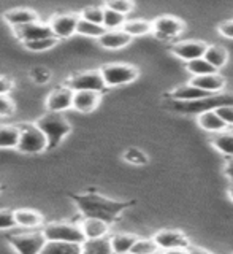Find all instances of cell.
Wrapping results in <instances>:
<instances>
[{
  "instance_id": "21",
  "label": "cell",
  "mask_w": 233,
  "mask_h": 254,
  "mask_svg": "<svg viewBox=\"0 0 233 254\" xmlns=\"http://www.w3.org/2000/svg\"><path fill=\"white\" fill-rule=\"evenodd\" d=\"M197 124L202 127L203 130L211 132V133H219L227 130V124L219 118V115L216 113L214 110L211 111H205V113L197 116Z\"/></svg>"
},
{
  "instance_id": "4",
  "label": "cell",
  "mask_w": 233,
  "mask_h": 254,
  "mask_svg": "<svg viewBox=\"0 0 233 254\" xmlns=\"http://www.w3.org/2000/svg\"><path fill=\"white\" fill-rule=\"evenodd\" d=\"M42 230L48 242H70L81 245L86 242L81 226L75 222H50Z\"/></svg>"
},
{
  "instance_id": "7",
  "label": "cell",
  "mask_w": 233,
  "mask_h": 254,
  "mask_svg": "<svg viewBox=\"0 0 233 254\" xmlns=\"http://www.w3.org/2000/svg\"><path fill=\"white\" fill-rule=\"evenodd\" d=\"M8 242L18 254H40L48 240L43 230H30V232L10 235Z\"/></svg>"
},
{
  "instance_id": "38",
  "label": "cell",
  "mask_w": 233,
  "mask_h": 254,
  "mask_svg": "<svg viewBox=\"0 0 233 254\" xmlns=\"http://www.w3.org/2000/svg\"><path fill=\"white\" fill-rule=\"evenodd\" d=\"M16 226L14 211L11 210H0V230H8Z\"/></svg>"
},
{
  "instance_id": "24",
  "label": "cell",
  "mask_w": 233,
  "mask_h": 254,
  "mask_svg": "<svg viewBox=\"0 0 233 254\" xmlns=\"http://www.w3.org/2000/svg\"><path fill=\"white\" fill-rule=\"evenodd\" d=\"M21 138V127L0 124V148H18Z\"/></svg>"
},
{
  "instance_id": "6",
  "label": "cell",
  "mask_w": 233,
  "mask_h": 254,
  "mask_svg": "<svg viewBox=\"0 0 233 254\" xmlns=\"http://www.w3.org/2000/svg\"><path fill=\"white\" fill-rule=\"evenodd\" d=\"M21 138L18 151L26 154H40L48 149L46 135L38 129L37 124H21Z\"/></svg>"
},
{
  "instance_id": "41",
  "label": "cell",
  "mask_w": 233,
  "mask_h": 254,
  "mask_svg": "<svg viewBox=\"0 0 233 254\" xmlns=\"http://www.w3.org/2000/svg\"><path fill=\"white\" fill-rule=\"evenodd\" d=\"M218 30H219V34H221L222 37H226V38H233V19L221 22L219 26H218Z\"/></svg>"
},
{
  "instance_id": "39",
  "label": "cell",
  "mask_w": 233,
  "mask_h": 254,
  "mask_svg": "<svg viewBox=\"0 0 233 254\" xmlns=\"http://www.w3.org/2000/svg\"><path fill=\"white\" fill-rule=\"evenodd\" d=\"M219 115V118L224 123L227 124V127H233V105H224L214 110Z\"/></svg>"
},
{
  "instance_id": "45",
  "label": "cell",
  "mask_w": 233,
  "mask_h": 254,
  "mask_svg": "<svg viewBox=\"0 0 233 254\" xmlns=\"http://www.w3.org/2000/svg\"><path fill=\"white\" fill-rule=\"evenodd\" d=\"M224 173H226L227 177L232 180V183H233V159H230V161L227 162L226 169H224Z\"/></svg>"
},
{
  "instance_id": "17",
  "label": "cell",
  "mask_w": 233,
  "mask_h": 254,
  "mask_svg": "<svg viewBox=\"0 0 233 254\" xmlns=\"http://www.w3.org/2000/svg\"><path fill=\"white\" fill-rule=\"evenodd\" d=\"M3 19L14 29L26 26V24L30 22H37L38 14L37 11L30 10V8H13V10H8L3 13Z\"/></svg>"
},
{
  "instance_id": "32",
  "label": "cell",
  "mask_w": 233,
  "mask_h": 254,
  "mask_svg": "<svg viewBox=\"0 0 233 254\" xmlns=\"http://www.w3.org/2000/svg\"><path fill=\"white\" fill-rule=\"evenodd\" d=\"M125 16L120 14L117 11L110 10V8L105 6V16H103V27L107 30H119L124 27L125 24Z\"/></svg>"
},
{
  "instance_id": "1",
  "label": "cell",
  "mask_w": 233,
  "mask_h": 254,
  "mask_svg": "<svg viewBox=\"0 0 233 254\" xmlns=\"http://www.w3.org/2000/svg\"><path fill=\"white\" fill-rule=\"evenodd\" d=\"M71 198L75 200L78 210L83 213L84 218H95V219H102L108 222V224H115L116 221H119L120 213L124 210L130 208L135 203V200L130 202H119L113 200V198L103 197L97 192H91L87 194H75L71 195Z\"/></svg>"
},
{
  "instance_id": "18",
  "label": "cell",
  "mask_w": 233,
  "mask_h": 254,
  "mask_svg": "<svg viewBox=\"0 0 233 254\" xmlns=\"http://www.w3.org/2000/svg\"><path fill=\"white\" fill-rule=\"evenodd\" d=\"M190 84H194L198 89H203L210 94H218L226 86V78L218 71V73H211V75L194 76L190 79Z\"/></svg>"
},
{
  "instance_id": "11",
  "label": "cell",
  "mask_w": 233,
  "mask_h": 254,
  "mask_svg": "<svg viewBox=\"0 0 233 254\" xmlns=\"http://www.w3.org/2000/svg\"><path fill=\"white\" fill-rule=\"evenodd\" d=\"M73 95L75 91L70 86H58L46 97V108L51 113H62V111L73 108Z\"/></svg>"
},
{
  "instance_id": "22",
  "label": "cell",
  "mask_w": 233,
  "mask_h": 254,
  "mask_svg": "<svg viewBox=\"0 0 233 254\" xmlns=\"http://www.w3.org/2000/svg\"><path fill=\"white\" fill-rule=\"evenodd\" d=\"M14 219L16 226L22 229H38L43 224V216L35 210H16Z\"/></svg>"
},
{
  "instance_id": "43",
  "label": "cell",
  "mask_w": 233,
  "mask_h": 254,
  "mask_svg": "<svg viewBox=\"0 0 233 254\" xmlns=\"http://www.w3.org/2000/svg\"><path fill=\"white\" fill-rule=\"evenodd\" d=\"M13 89V81L10 78L0 76V95H8Z\"/></svg>"
},
{
  "instance_id": "40",
  "label": "cell",
  "mask_w": 233,
  "mask_h": 254,
  "mask_svg": "<svg viewBox=\"0 0 233 254\" xmlns=\"http://www.w3.org/2000/svg\"><path fill=\"white\" fill-rule=\"evenodd\" d=\"M14 113V102L8 95H0V116H10Z\"/></svg>"
},
{
  "instance_id": "33",
  "label": "cell",
  "mask_w": 233,
  "mask_h": 254,
  "mask_svg": "<svg viewBox=\"0 0 233 254\" xmlns=\"http://www.w3.org/2000/svg\"><path fill=\"white\" fill-rule=\"evenodd\" d=\"M160 251L154 238H138L130 254H157Z\"/></svg>"
},
{
  "instance_id": "27",
  "label": "cell",
  "mask_w": 233,
  "mask_h": 254,
  "mask_svg": "<svg viewBox=\"0 0 233 254\" xmlns=\"http://www.w3.org/2000/svg\"><path fill=\"white\" fill-rule=\"evenodd\" d=\"M205 59L210 62L216 70L219 71V68H222L227 64V61H229V51L224 46L211 45V46H208Z\"/></svg>"
},
{
  "instance_id": "46",
  "label": "cell",
  "mask_w": 233,
  "mask_h": 254,
  "mask_svg": "<svg viewBox=\"0 0 233 254\" xmlns=\"http://www.w3.org/2000/svg\"><path fill=\"white\" fill-rule=\"evenodd\" d=\"M189 251H190V254H213L211 251H208L205 248H200V246H190Z\"/></svg>"
},
{
  "instance_id": "44",
  "label": "cell",
  "mask_w": 233,
  "mask_h": 254,
  "mask_svg": "<svg viewBox=\"0 0 233 254\" xmlns=\"http://www.w3.org/2000/svg\"><path fill=\"white\" fill-rule=\"evenodd\" d=\"M160 254H190V251H189V248H176V250L160 251Z\"/></svg>"
},
{
  "instance_id": "42",
  "label": "cell",
  "mask_w": 233,
  "mask_h": 254,
  "mask_svg": "<svg viewBox=\"0 0 233 254\" xmlns=\"http://www.w3.org/2000/svg\"><path fill=\"white\" fill-rule=\"evenodd\" d=\"M32 78H34L37 83H46V81H50V71L45 68H35V70H32Z\"/></svg>"
},
{
  "instance_id": "36",
  "label": "cell",
  "mask_w": 233,
  "mask_h": 254,
  "mask_svg": "<svg viewBox=\"0 0 233 254\" xmlns=\"http://www.w3.org/2000/svg\"><path fill=\"white\" fill-rule=\"evenodd\" d=\"M124 161H127L132 165H146L148 164V156L138 148H128L124 153Z\"/></svg>"
},
{
  "instance_id": "3",
  "label": "cell",
  "mask_w": 233,
  "mask_h": 254,
  "mask_svg": "<svg viewBox=\"0 0 233 254\" xmlns=\"http://www.w3.org/2000/svg\"><path fill=\"white\" fill-rule=\"evenodd\" d=\"M35 124L46 135L48 149L56 148L71 132V126L62 113H51V111H48Z\"/></svg>"
},
{
  "instance_id": "35",
  "label": "cell",
  "mask_w": 233,
  "mask_h": 254,
  "mask_svg": "<svg viewBox=\"0 0 233 254\" xmlns=\"http://www.w3.org/2000/svg\"><path fill=\"white\" fill-rule=\"evenodd\" d=\"M103 16H105V6H87L81 11V19L103 26Z\"/></svg>"
},
{
  "instance_id": "25",
  "label": "cell",
  "mask_w": 233,
  "mask_h": 254,
  "mask_svg": "<svg viewBox=\"0 0 233 254\" xmlns=\"http://www.w3.org/2000/svg\"><path fill=\"white\" fill-rule=\"evenodd\" d=\"M136 240H138V237L133 234H116L110 238L115 254H130Z\"/></svg>"
},
{
  "instance_id": "37",
  "label": "cell",
  "mask_w": 233,
  "mask_h": 254,
  "mask_svg": "<svg viewBox=\"0 0 233 254\" xmlns=\"http://www.w3.org/2000/svg\"><path fill=\"white\" fill-rule=\"evenodd\" d=\"M107 8H110V10H113V11H117L120 14H128L132 10H133V3L132 2H128V0H113V2H108L105 3Z\"/></svg>"
},
{
  "instance_id": "15",
  "label": "cell",
  "mask_w": 233,
  "mask_h": 254,
  "mask_svg": "<svg viewBox=\"0 0 233 254\" xmlns=\"http://www.w3.org/2000/svg\"><path fill=\"white\" fill-rule=\"evenodd\" d=\"M214 94H210L203 89H198L194 84H182V86H178L175 87V89L167 95L170 100H178V102H197V100H202V99H206V97H211Z\"/></svg>"
},
{
  "instance_id": "8",
  "label": "cell",
  "mask_w": 233,
  "mask_h": 254,
  "mask_svg": "<svg viewBox=\"0 0 233 254\" xmlns=\"http://www.w3.org/2000/svg\"><path fill=\"white\" fill-rule=\"evenodd\" d=\"M67 86H70L75 92L76 91H94V92L102 94L107 89L105 79H103L100 70H86V71H81V73L70 76Z\"/></svg>"
},
{
  "instance_id": "14",
  "label": "cell",
  "mask_w": 233,
  "mask_h": 254,
  "mask_svg": "<svg viewBox=\"0 0 233 254\" xmlns=\"http://www.w3.org/2000/svg\"><path fill=\"white\" fill-rule=\"evenodd\" d=\"M208 45L200 40H187V42H178L172 46V53L186 62L205 58Z\"/></svg>"
},
{
  "instance_id": "26",
  "label": "cell",
  "mask_w": 233,
  "mask_h": 254,
  "mask_svg": "<svg viewBox=\"0 0 233 254\" xmlns=\"http://www.w3.org/2000/svg\"><path fill=\"white\" fill-rule=\"evenodd\" d=\"M211 145L224 156H229L230 159H233V132L232 130L214 133L211 138Z\"/></svg>"
},
{
  "instance_id": "23",
  "label": "cell",
  "mask_w": 233,
  "mask_h": 254,
  "mask_svg": "<svg viewBox=\"0 0 233 254\" xmlns=\"http://www.w3.org/2000/svg\"><path fill=\"white\" fill-rule=\"evenodd\" d=\"M40 254H83V245L70 242H46Z\"/></svg>"
},
{
  "instance_id": "12",
  "label": "cell",
  "mask_w": 233,
  "mask_h": 254,
  "mask_svg": "<svg viewBox=\"0 0 233 254\" xmlns=\"http://www.w3.org/2000/svg\"><path fill=\"white\" fill-rule=\"evenodd\" d=\"M156 243L159 245L160 251H167V250H176V248H190V242L186 237V234L181 232V230H175V229H164L157 232L154 237Z\"/></svg>"
},
{
  "instance_id": "9",
  "label": "cell",
  "mask_w": 233,
  "mask_h": 254,
  "mask_svg": "<svg viewBox=\"0 0 233 254\" xmlns=\"http://www.w3.org/2000/svg\"><path fill=\"white\" fill-rule=\"evenodd\" d=\"M81 19V14L78 13H63V14H54L50 19V27L53 30V35L56 38H70L76 34L78 22Z\"/></svg>"
},
{
  "instance_id": "19",
  "label": "cell",
  "mask_w": 233,
  "mask_h": 254,
  "mask_svg": "<svg viewBox=\"0 0 233 254\" xmlns=\"http://www.w3.org/2000/svg\"><path fill=\"white\" fill-rule=\"evenodd\" d=\"M130 42H132V37L122 29L107 30L105 34L99 38V45L102 48H105V50H120V48H125Z\"/></svg>"
},
{
  "instance_id": "34",
  "label": "cell",
  "mask_w": 233,
  "mask_h": 254,
  "mask_svg": "<svg viewBox=\"0 0 233 254\" xmlns=\"http://www.w3.org/2000/svg\"><path fill=\"white\" fill-rule=\"evenodd\" d=\"M58 43H59V38L50 37V38L35 40V42H27V43H22V45L26 46L29 51H34V53H43V51L51 50V48H54Z\"/></svg>"
},
{
  "instance_id": "31",
  "label": "cell",
  "mask_w": 233,
  "mask_h": 254,
  "mask_svg": "<svg viewBox=\"0 0 233 254\" xmlns=\"http://www.w3.org/2000/svg\"><path fill=\"white\" fill-rule=\"evenodd\" d=\"M105 32H107V29L103 26H99V24H94L89 21H84V19H79L78 27H76V34L84 35V37H92L97 40L105 34Z\"/></svg>"
},
{
  "instance_id": "47",
  "label": "cell",
  "mask_w": 233,
  "mask_h": 254,
  "mask_svg": "<svg viewBox=\"0 0 233 254\" xmlns=\"http://www.w3.org/2000/svg\"><path fill=\"white\" fill-rule=\"evenodd\" d=\"M229 197H230V200L233 202V183L229 186Z\"/></svg>"
},
{
  "instance_id": "28",
  "label": "cell",
  "mask_w": 233,
  "mask_h": 254,
  "mask_svg": "<svg viewBox=\"0 0 233 254\" xmlns=\"http://www.w3.org/2000/svg\"><path fill=\"white\" fill-rule=\"evenodd\" d=\"M83 254H115L110 238L103 237L97 240H86L83 243Z\"/></svg>"
},
{
  "instance_id": "16",
  "label": "cell",
  "mask_w": 233,
  "mask_h": 254,
  "mask_svg": "<svg viewBox=\"0 0 233 254\" xmlns=\"http://www.w3.org/2000/svg\"><path fill=\"white\" fill-rule=\"evenodd\" d=\"M102 99L100 92L94 91H76L73 95V110L79 113H92L99 107Z\"/></svg>"
},
{
  "instance_id": "29",
  "label": "cell",
  "mask_w": 233,
  "mask_h": 254,
  "mask_svg": "<svg viewBox=\"0 0 233 254\" xmlns=\"http://www.w3.org/2000/svg\"><path fill=\"white\" fill-rule=\"evenodd\" d=\"M124 32H127L128 35L132 38L133 37H141V35H146L152 32V22L149 21H144V19H132V21H127L122 27Z\"/></svg>"
},
{
  "instance_id": "30",
  "label": "cell",
  "mask_w": 233,
  "mask_h": 254,
  "mask_svg": "<svg viewBox=\"0 0 233 254\" xmlns=\"http://www.w3.org/2000/svg\"><path fill=\"white\" fill-rule=\"evenodd\" d=\"M186 68H187L189 73H192L194 76H203V75L218 73V70H216L205 58H200V59H195V61L187 62Z\"/></svg>"
},
{
  "instance_id": "10",
  "label": "cell",
  "mask_w": 233,
  "mask_h": 254,
  "mask_svg": "<svg viewBox=\"0 0 233 254\" xmlns=\"http://www.w3.org/2000/svg\"><path fill=\"white\" fill-rule=\"evenodd\" d=\"M184 29H186V24L181 19L175 18V16H160L156 21H152V32L160 40H170L179 37Z\"/></svg>"
},
{
  "instance_id": "2",
  "label": "cell",
  "mask_w": 233,
  "mask_h": 254,
  "mask_svg": "<svg viewBox=\"0 0 233 254\" xmlns=\"http://www.w3.org/2000/svg\"><path fill=\"white\" fill-rule=\"evenodd\" d=\"M224 105H233V94H214L211 97H206L197 102H178L168 99L167 108L178 113L187 115H202L205 111H211Z\"/></svg>"
},
{
  "instance_id": "5",
  "label": "cell",
  "mask_w": 233,
  "mask_h": 254,
  "mask_svg": "<svg viewBox=\"0 0 233 254\" xmlns=\"http://www.w3.org/2000/svg\"><path fill=\"white\" fill-rule=\"evenodd\" d=\"M102 76L105 79L107 87H115V86H124L128 83H133L138 78V68L130 65V64H122V62H113L107 64L100 68Z\"/></svg>"
},
{
  "instance_id": "13",
  "label": "cell",
  "mask_w": 233,
  "mask_h": 254,
  "mask_svg": "<svg viewBox=\"0 0 233 254\" xmlns=\"http://www.w3.org/2000/svg\"><path fill=\"white\" fill-rule=\"evenodd\" d=\"M13 32H14V35L18 37V40H19L21 43L35 42V40L54 37L53 35V30L50 27V24L40 22V21L26 24V26H21V27H14Z\"/></svg>"
},
{
  "instance_id": "20",
  "label": "cell",
  "mask_w": 233,
  "mask_h": 254,
  "mask_svg": "<svg viewBox=\"0 0 233 254\" xmlns=\"http://www.w3.org/2000/svg\"><path fill=\"white\" fill-rule=\"evenodd\" d=\"M79 226L83 229V234L86 237V240H97V238L107 237L110 232V224L102 219L95 218H84Z\"/></svg>"
}]
</instances>
